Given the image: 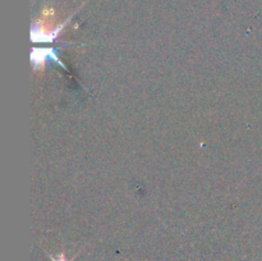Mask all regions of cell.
Masks as SVG:
<instances>
[{
	"label": "cell",
	"instance_id": "cell-1",
	"mask_svg": "<svg viewBox=\"0 0 262 261\" xmlns=\"http://www.w3.org/2000/svg\"><path fill=\"white\" fill-rule=\"evenodd\" d=\"M72 17H73V14H72L66 22L60 23V25H58L54 28L46 27L42 19L36 20L32 25V27H31V42H55V41L58 40L61 31H63L64 27L68 25L69 20L72 19Z\"/></svg>",
	"mask_w": 262,
	"mask_h": 261
},
{
	"label": "cell",
	"instance_id": "cell-2",
	"mask_svg": "<svg viewBox=\"0 0 262 261\" xmlns=\"http://www.w3.org/2000/svg\"><path fill=\"white\" fill-rule=\"evenodd\" d=\"M30 58H31V64H32L35 71L42 69L46 64H50V63L59 64L61 68L68 71L67 67L63 64V61L59 59L58 50H56L55 48H33L32 50H31Z\"/></svg>",
	"mask_w": 262,
	"mask_h": 261
}]
</instances>
